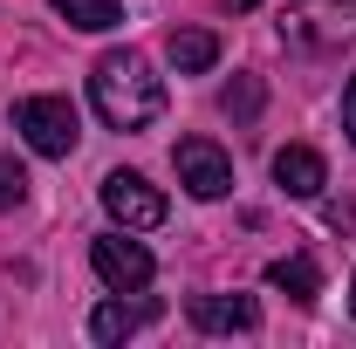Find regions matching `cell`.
Masks as SVG:
<instances>
[{"mask_svg":"<svg viewBox=\"0 0 356 349\" xmlns=\"http://www.w3.org/2000/svg\"><path fill=\"white\" fill-rule=\"evenodd\" d=\"M89 103L110 131H151L165 117V76H151V62L137 48H110L89 69Z\"/></svg>","mask_w":356,"mask_h":349,"instance_id":"1","label":"cell"},{"mask_svg":"<svg viewBox=\"0 0 356 349\" xmlns=\"http://www.w3.org/2000/svg\"><path fill=\"white\" fill-rule=\"evenodd\" d=\"M281 42L302 48V55L356 42V0H295V7L281 14Z\"/></svg>","mask_w":356,"mask_h":349,"instance_id":"2","label":"cell"},{"mask_svg":"<svg viewBox=\"0 0 356 349\" xmlns=\"http://www.w3.org/2000/svg\"><path fill=\"white\" fill-rule=\"evenodd\" d=\"M14 131L28 137V151H42V158H69L76 137H83V117H76L69 96H21L14 103Z\"/></svg>","mask_w":356,"mask_h":349,"instance_id":"3","label":"cell"},{"mask_svg":"<svg viewBox=\"0 0 356 349\" xmlns=\"http://www.w3.org/2000/svg\"><path fill=\"white\" fill-rule=\"evenodd\" d=\"M89 267H96V281H103L110 295H144V288H151V274H158V261L131 240V226H124V233L89 240Z\"/></svg>","mask_w":356,"mask_h":349,"instance_id":"4","label":"cell"},{"mask_svg":"<svg viewBox=\"0 0 356 349\" xmlns=\"http://www.w3.org/2000/svg\"><path fill=\"white\" fill-rule=\"evenodd\" d=\"M103 213L131 233H151V226H165V192L144 172H110L103 178Z\"/></svg>","mask_w":356,"mask_h":349,"instance_id":"5","label":"cell"},{"mask_svg":"<svg viewBox=\"0 0 356 349\" xmlns=\"http://www.w3.org/2000/svg\"><path fill=\"white\" fill-rule=\"evenodd\" d=\"M172 165H178V185H185L192 199H226V192H233V158H226L213 137H185L172 151Z\"/></svg>","mask_w":356,"mask_h":349,"instance_id":"6","label":"cell"},{"mask_svg":"<svg viewBox=\"0 0 356 349\" xmlns=\"http://www.w3.org/2000/svg\"><path fill=\"white\" fill-rule=\"evenodd\" d=\"M192 329L199 336H247V329H261V302L254 295H192Z\"/></svg>","mask_w":356,"mask_h":349,"instance_id":"7","label":"cell"},{"mask_svg":"<svg viewBox=\"0 0 356 349\" xmlns=\"http://www.w3.org/2000/svg\"><path fill=\"white\" fill-rule=\"evenodd\" d=\"M274 185H281L288 199H315V192L329 185L322 151H309V144H281V151H274Z\"/></svg>","mask_w":356,"mask_h":349,"instance_id":"8","label":"cell"},{"mask_svg":"<svg viewBox=\"0 0 356 349\" xmlns=\"http://www.w3.org/2000/svg\"><path fill=\"white\" fill-rule=\"evenodd\" d=\"M151 315H158V302H103L96 315H89V336H96V343H124V336H137Z\"/></svg>","mask_w":356,"mask_h":349,"instance_id":"9","label":"cell"},{"mask_svg":"<svg viewBox=\"0 0 356 349\" xmlns=\"http://www.w3.org/2000/svg\"><path fill=\"white\" fill-rule=\"evenodd\" d=\"M165 55H172V69H178V76H206V69L220 62V35H206V28H178Z\"/></svg>","mask_w":356,"mask_h":349,"instance_id":"10","label":"cell"},{"mask_svg":"<svg viewBox=\"0 0 356 349\" xmlns=\"http://www.w3.org/2000/svg\"><path fill=\"white\" fill-rule=\"evenodd\" d=\"M267 288H281L288 302H302V308H309L315 295H322V274H315V261H309V254H288V261H274V267H267Z\"/></svg>","mask_w":356,"mask_h":349,"instance_id":"11","label":"cell"},{"mask_svg":"<svg viewBox=\"0 0 356 349\" xmlns=\"http://www.w3.org/2000/svg\"><path fill=\"white\" fill-rule=\"evenodd\" d=\"M69 28H83V35H110V28H124V0H48Z\"/></svg>","mask_w":356,"mask_h":349,"instance_id":"12","label":"cell"},{"mask_svg":"<svg viewBox=\"0 0 356 349\" xmlns=\"http://www.w3.org/2000/svg\"><path fill=\"white\" fill-rule=\"evenodd\" d=\"M28 199V172H21V158H0V213H14Z\"/></svg>","mask_w":356,"mask_h":349,"instance_id":"13","label":"cell"},{"mask_svg":"<svg viewBox=\"0 0 356 349\" xmlns=\"http://www.w3.org/2000/svg\"><path fill=\"white\" fill-rule=\"evenodd\" d=\"M226 110H233V117H254V110H261V83H254V76H240V83L226 89Z\"/></svg>","mask_w":356,"mask_h":349,"instance_id":"14","label":"cell"},{"mask_svg":"<svg viewBox=\"0 0 356 349\" xmlns=\"http://www.w3.org/2000/svg\"><path fill=\"white\" fill-rule=\"evenodd\" d=\"M343 131H350V144H356V76H350V89H343Z\"/></svg>","mask_w":356,"mask_h":349,"instance_id":"15","label":"cell"},{"mask_svg":"<svg viewBox=\"0 0 356 349\" xmlns=\"http://www.w3.org/2000/svg\"><path fill=\"white\" fill-rule=\"evenodd\" d=\"M226 7H240V14H247V7H261V0H226Z\"/></svg>","mask_w":356,"mask_h":349,"instance_id":"16","label":"cell"},{"mask_svg":"<svg viewBox=\"0 0 356 349\" xmlns=\"http://www.w3.org/2000/svg\"><path fill=\"white\" fill-rule=\"evenodd\" d=\"M350 315H356V274H350Z\"/></svg>","mask_w":356,"mask_h":349,"instance_id":"17","label":"cell"}]
</instances>
